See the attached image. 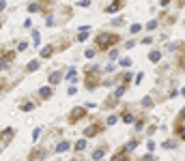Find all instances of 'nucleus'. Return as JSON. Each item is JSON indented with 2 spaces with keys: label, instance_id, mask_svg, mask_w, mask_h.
<instances>
[{
  "label": "nucleus",
  "instance_id": "f704fd0d",
  "mask_svg": "<svg viewBox=\"0 0 185 161\" xmlns=\"http://www.w3.org/2000/svg\"><path fill=\"white\" fill-rule=\"evenodd\" d=\"M91 4V0H80V6H88Z\"/></svg>",
  "mask_w": 185,
  "mask_h": 161
},
{
  "label": "nucleus",
  "instance_id": "bb28decb",
  "mask_svg": "<svg viewBox=\"0 0 185 161\" xmlns=\"http://www.w3.org/2000/svg\"><path fill=\"white\" fill-rule=\"evenodd\" d=\"M157 28V19H151L148 24H146V30H155Z\"/></svg>",
  "mask_w": 185,
  "mask_h": 161
},
{
  "label": "nucleus",
  "instance_id": "7c9ffc66",
  "mask_svg": "<svg viewBox=\"0 0 185 161\" xmlns=\"http://www.w3.org/2000/svg\"><path fill=\"white\" fill-rule=\"evenodd\" d=\"M67 80H69V82H75V69H71V71L67 73Z\"/></svg>",
  "mask_w": 185,
  "mask_h": 161
},
{
  "label": "nucleus",
  "instance_id": "a878e982",
  "mask_svg": "<svg viewBox=\"0 0 185 161\" xmlns=\"http://www.w3.org/2000/svg\"><path fill=\"white\" fill-rule=\"evenodd\" d=\"M28 11H30V13H39V4H37V2L28 4Z\"/></svg>",
  "mask_w": 185,
  "mask_h": 161
},
{
  "label": "nucleus",
  "instance_id": "0eeeda50",
  "mask_svg": "<svg viewBox=\"0 0 185 161\" xmlns=\"http://www.w3.org/2000/svg\"><path fill=\"white\" fill-rule=\"evenodd\" d=\"M15 58V52H2V62H0V71H4L9 67V62H13Z\"/></svg>",
  "mask_w": 185,
  "mask_h": 161
},
{
  "label": "nucleus",
  "instance_id": "72a5a7b5",
  "mask_svg": "<svg viewBox=\"0 0 185 161\" xmlns=\"http://www.w3.org/2000/svg\"><path fill=\"white\" fill-rule=\"evenodd\" d=\"M140 161H155V157H153V155H146V157H142Z\"/></svg>",
  "mask_w": 185,
  "mask_h": 161
},
{
  "label": "nucleus",
  "instance_id": "5701e85b",
  "mask_svg": "<svg viewBox=\"0 0 185 161\" xmlns=\"http://www.w3.org/2000/svg\"><path fill=\"white\" fill-rule=\"evenodd\" d=\"M65 150H69V142H60L56 146V153H65Z\"/></svg>",
  "mask_w": 185,
  "mask_h": 161
},
{
  "label": "nucleus",
  "instance_id": "c9c22d12",
  "mask_svg": "<svg viewBox=\"0 0 185 161\" xmlns=\"http://www.w3.org/2000/svg\"><path fill=\"white\" fill-rule=\"evenodd\" d=\"M4 9H6V4H4V0H0V13H2Z\"/></svg>",
  "mask_w": 185,
  "mask_h": 161
},
{
  "label": "nucleus",
  "instance_id": "423d86ee",
  "mask_svg": "<svg viewBox=\"0 0 185 161\" xmlns=\"http://www.w3.org/2000/svg\"><path fill=\"white\" fill-rule=\"evenodd\" d=\"M183 121H185V116H183V110L179 112V116H177V121H174V135L179 138V140H183L185 138V133H183Z\"/></svg>",
  "mask_w": 185,
  "mask_h": 161
},
{
  "label": "nucleus",
  "instance_id": "f257e3e1",
  "mask_svg": "<svg viewBox=\"0 0 185 161\" xmlns=\"http://www.w3.org/2000/svg\"><path fill=\"white\" fill-rule=\"evenodd\" d=\"M118 41H121V37L114 35V32H99V35L95 37V45H97L99 52H108V49L114 47Z\"/></svg>",
  "mask_w": 185,
  "mask_h": 161
},
{
  "label": "nucleus",
  "instance_id": "393cba45",
  "mask_svg": "<svg viewBox=\"0 0 185 161\" xmlns=\"http://www.w3.org/2000/svg\"><path fill=\"white\" fill-rule=\"evenodd\" d=\"M118 65H121V67H131V65H134V60H131V58H121V62H118Z\"/></svg>",
  "mask_w": 185,
  "mask_h": 161
},
{
  "label": "nucleus",
  "instance_id": "f8f14e48",
  "mask_svg": "<svg viewBox=\"0 0 185 161\" xmlns=\"http://www.w3.org/2000/svg\"><path fill=\"white\" fill-rule=\"evenodd\" d=\"M134 118H136V116H134V114H131L129 110H123V112H121V121H123V122L131 125V122H134Z\"/></svg>",
  "mask_w": 185,
  "mask_h": 161
},
{
  "label": "nucleus",
  "instance_id": "c756f323",
  "mask_svg": "<svg viewBox=\"0 0 185 161\" xmlns=\"http://www.w3.org/2000/svg\"><path fill=\"white\" fill-rule=\"evenodd\" d=\"M86 37H88V28H86V30H82V32L78 35V41H86Z\"/></svg>",
  "mask_w": 185,
  "mask_h": 161
},
{
  "label": "nucleus",
  "instance_id": "a211bd4d",
  "mask_svg": "<svg viewBox=\"0 0 185 161\" xmlns=\"http://www.w3.org/2000/svg\"><path fill=\"white\" fill-rule=\"evenodd\" d=\"M116 103H118V97H116V95H114V97H110V99H105V103H103V105H105V108H108V110H110V108H114V105H116Z\"/></svg>",
  "mask_w": 185,
  "mask_h": 161
},
{
  "label": "nucleus",
  "instance_id": "4c0bfd02",
  "mask_svg": "<svg viewBox=\"0 0 185 161\" xmlns=\"http://www.w3.org/2000/svg\"><path fill=\"white\" fill-rule=\"evenodd\" d=\"M0 28H2V24H0Z\"/></svg>",
  "mask_w": 185,
  "mask_h": 161
},
{
  "label": "nucleus",
  "instance_id": "412c9836",
  "mask_svg": "<svg viewBox=\"0 0 185 161\" xmlns=\"http://www.w3.org/2000/svg\"><path fill=\"white\" fill-rule=\"evenodd\" d=\"M84 148H86V138H84V140H78V142H75V150H78V153H82Z\"/></svg>",
  "mask_w": 185,
  "mask_h": 161
},
{
  "label": "nucleus",
  "instance_id": "cd10ccee",
  "mask_svg": "<svg viewBox=\"0 0 185 161\" xmlns=\"http://www.w3.org/2000/svg\"><path fill=\"white\" fill-rule=\"evenodd\" d=\"M142 105H144V108H153L155 103H153V99H148V97H146V99H142Z\"/></svg>",
  "mask_w": 185,
  "mask_h": 161
},
{
  "label": "nucleus",
  "instance_id": "6e6552de",
  "mask_svg": "<svg viewBox=\"0 0 185 161\" xmlns=\"http://www.w3.org/2000/svg\"><path fill=\"white\" fill-rule=\"evenodd\" d=\"M43 157H45V150L43 148H32L30 155H28V161H43Z\"/></svg>",
  "mask_w": 185,
  "mask_h": 161
},
{
  "label": "nucleus",
  "instance_id": "2f4dec72",
  "mask_svg": "<svg viewBox=\"0 0 185 161\" xmlns=\"http://www.w3.org/2000/svg\"><path fill=\"white\" fill-rule=\"evenodd\" d=\"M26 47H28V43H26V41H22V43H19V45H17V49H19V52H24V49H26Z\"/></svg>",
  "mask_w": 185,
  "mask_h": 161
},
{
  "label": "nucleus",
  "instance_id": "2eb2a0df",
  "mask_svg": "<svg viewBox=\"0 0 185 161\" xmlns=\"http://www.w3.org/2000/svg\"><path fill=\"white\" fill-rule=\"evenodd\" d=\"M39 65H41L39 60H30V62L26 65V73H35V71L39 69Z\"/></svg>",
  "mask_w": 185,
  "mask_h": 161
},
{
  "label": "nucleus",
  "instance_id": "20e7f679",
  "mask_svg": "<svg viewBox=\"0 0 185 161\" xmlns=\"http://www.w3.org/2000/svg\"><path fill=\"white\" fill-rule=\"evenodd\" d=\"M103 127H105V122H101V121H97V122H92V125H88L82 133H84V138L88 140V138H95V135H99L101 131H103Z\"/></svg>",
  "mask_w": 185,
  "mask_h": 161
},
{
  "label": "nucleus",
  "instance_id": "7ed1b4c3",
  "mask_svg": "<svg viewBox=\"0 0 185 161\" xmlns=\"http://www.w3.org/2000/svg\"><path fill=\"white\" fill-rule=\"evenodd\" d=\"M82 118H86V108H84V105H78V108H73V110L69 112V116H67V122L75 125V122L82 121Z\"/></svg>",
  "mask_w": 185,
  "mask_h": 161
},
{
  "label": "nucleus",
  "instance_id": "4be33fe9",
  "mask_svg": "<svg viewBox=\"0 0 185 161\" xmlns=\"http://www.w3.org/2000/svg\"><path fill=\"white\" fill-rule=\"evenodd\" d=\"M19 108H22V112H30V110L35 108V103H32V101H26V103H22Z\"/></svg>",
  "mask_w": 185,
  "mask_h": 161
},
{
  "label": "nucleus",
  "instance_id": "aec40b11",
  "mask_svg": "<svg viewBox=\"0 0 185 161\" xmlns=\"http://www.w3.org/2000/svg\"><path fill=\"white\" fill-rule=\"evenodd\" d=\"M134 122H136V129H142V127H144V122H146V116L142 114V116H138V118H134Z\"/></svg>",
  "mask_w": 185,
  "mask_h": 161
},
{
  "label": "nucleus",
  "instance_id": "9b49d317",
  "mask_svg": "<svg viewBox=\"0 0 185 161\" xmlns=\"http://www.w3.org/2000/svg\"><path fill=\"white\" fill-rule=\"evenodd\" d=\"M110 161H129V153L123 148V150H118L116 155H112V159Z\"/></svg>",
  "mask_w": 185,
  "mask_h": 161
},
{
  "label": "nucleus",
  "instance_id": "4468645a",
  "mask_svg": "<svg viewBox=\"0 0 185 161\" xmlns=\"http://www.w3.org/2000/svg\"><path fill=\"white\" fill-rule=\"evenodd\" d=\"M52 95H54V90H52L49 86H45V88H39V97H41V99H49Z\"/></svg>",
  "mask_w": 185,
  "mask_h": 161
},
{
  "label": "nucleus",
  "instance_id": "b1692460",
  "mask_svg": "<svg viewBox=\"0 0 185 161\" xmlns=\"http://www.w3.org/2000/svg\"><path fill=\"white\" fill-rule=\"evenodd\" d=\"M136 146H138V140H131V142H127V146H125V150H127V153H131V150H134Z\"/></svg>",
  "mask_w": 185,
  "mask_h": 161
},
{
  "label": "nucleus",
  "instance_id": "6ab92c4d",
  "mask_svg": "<svg viewBox=\"0 0 185 161\" xmlns=\"http://www.w3.org/2000/svg\"><path fill=\"white\" fill-rule=\"evenodd\" d=\"M159 58H161V52H157V49H153V52L148 54V60H151V62H157Z\"/></svg>",
  "mask_w": 185,
  "mask_h": 161
},
{
  "label": "nucleus",
  "instance_id": "e433bc0d",
  "mask_svg": "<svg viewBox=\"0 0 185 161\" xmlns=\"http://www.w3.org/2000/svg\"><path fill=\"white\" fill-rule=\"evenodd\" d=\"M71 161H84V159L82 157H75V159H71Z\"/></svg>",
  "mask_w": 185,
  "mask_h": 161
},
{
  "label": "nucleus",
  "instance_id": "c85d7f7f",
  "mask_svg": "<svg viewBox=\"0 0 185 161\" xmlns=\"http://www.w3.org/2000/svg\"><path fill=\"white\" fill-rule=\"evenodd\" d=\"M140 30H142V26H140V24H134V26L129 28V32H131V35H136V32H140Z\"/></svg>",
  "mask_w": 185,
  "mask_h": 161
},
{
  "label": "nucleus",
  "instance_id": "1a4fd4ad",
  "mask_svg": "<svg viewBox=\"0 0 185 161\" xmlns=\"http://www.w3.org/2000/svg\"><path fill=\"white\" fill-rule=\"evenodd\" d=\"M125 6V0H114V2H110L108 6H105V13H116L118 9H123Z\"/></svg>",
  "mask_w": 185,
  "mask_h": 161
},
{
  "label": "nucleus",
  "instance_id": "9d476101",
  "mask_svg": "<svg viewBox=\"0 0 185 161\" xmlns=\"http://www.w3.org/2000/svg\"><path fill=\"white\" fill-rule=\"evenodd\" d=\"M47 82L54 86V84H60L62 82V71H52L49 73V78H47Z\"/></svg>",
  "mask_w": 185,
  "mask_h": 161
},
{
  "label": "nucleus",
  "instance_id": "39448f33",
  "mask_svg": "<svg viewBox=\"0 0 185 161\" xmlns=\"http://www.w3.org/2000/svg\"><path fill=\"white\" fill-rule=\"evenodd\" d=\"M13 138H15V129H13V127H6V129L0 131V144H2V146H9V144L13 142Z\"/></svg>",
  "mask_w": 185,
  "mask_h": 161
},
{
  "label": "nucleus",
  "instance_id": "f3484780",
  "mask_svg": "<svg viewBox=\"0 0 185 161\" xmlns=\"http://www.w3.org/2000/svg\"><path fill=\"white\" fill-rule=\"evenodd\" d=\"M116 80H121V86H129L131 84V73H125V75H121V78H116Z\"/></svg>",
  "mask_w": 185,
  "mask_h": 161
},
{
  "label": "nucleus",
  "instance_id": "f03ea898",
  "mask_svg": "<svg viewBox=\"0 0 185 161\" xmlns=\"http://www.w3.org/2000/svg\"><path fill=\"white\" fill-rule=\"evenodd\" d=\"M101 78H99V69L97 67H86V78H84V88L86 90H95L99 84H101Z\"/></svg>",
  "mask_w": 185,
  "mask_h": 161
},
{
  "label": "nucleus",
  "instance_id": "ddd939ff",
  "mask_svg": "<svg viewBox=\"0 0 185 161\" xmlns=\"http://www.w3.org/2000/svg\"><path fill=\"white\" fill-rule=\"evenodd\" d=\"M103 155H105V146H99V148H95V150H92L91 157H92L95 161H99L101 157H103Z\"/></svg>",
  "mask_w": 185,
  "mask_h": 161
},
{
  "label": "nucleus",
  "instance_id": "dca6fc26",
  "mask_svg": "<svg viewBox=\"0 0 185 161\" xmlns=\"http://www.w3.org/2000/svg\"><path fill=\"white\" fill-rule=\"evenodd\" d=\"M54 49H56V45H47V47H43V49H41V58H49V56L54 54Z\"/></svg>",
  "mask_w": 185,
  "mask_h": 161
},
{
  "label": "nucleus",
  "instance_id": "473e14b6",
  "mask_svg": "<svg viewBox=\"0 0 185 161\" xmlns=\"http://www.w3.org/2000/svg\"><path fill=\"white\" fill-rule=\"evenodd\" d=\"M84 56H86V58H92V56H95V49H86Z\"/></svg>",
  "mask_w": 185,
  "mask_h": 161
}]
</instances>
